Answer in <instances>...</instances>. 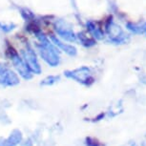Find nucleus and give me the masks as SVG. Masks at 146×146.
Returning <instances> with one entry per match:
<instances>
[{
    "mask_svg": "<svg viewBox=\"0 0 146 146\" xmlns=\"http://www.w3.org/2000/svg\"><path fill=\"white\" fill-rule=\"evenodd\" d=\"M36 36L39 40V44H37L36 48L40 56L47 64L52 67H56L60 62L59 54L56 46L52 44L49 38L41 33H37Z\"/></svg>",
    "mask_w": 146,
    "mask_h": 146,
    "instance_id": "f257e3e1",
    "label": "nucleus"
},
{
    "mask_svg": "<svg viewBox=\"0 0 146 146\" xmlns=\"http://www.w3.org/2000/svg\"><path fill=\"white\" fill-rule=\"evenodd\" d=\"M64 74L67 78L74 79V80H76L79 83L89 85L90 82H93L92 73H91L90 68L81 67L73 71H66Z\"/></svg>",
    "mask_w": 146,
    "mask_h": 146,
    "instance_id": "f03ea898",
    "label": "nucleus"
},
{
    "mask_svg": "<svg viewBox=\"0 0 146 146\" xmlns=\"http://www.w3.org/2000/svg\"><path fill=\"white\" fill-rule=\"evenodd\" d=\"M22 56H23L22 59L24 60V62L28 66L30 71H31L32 73L36 74V75H39L41 73L39 62H38V60H37L36 54H35V51L33 50L29 45H27L26 48L24 49V50H22Z\"/></svg>",
    "mask_w": 146,
    "mask_h": 146,
    "instance_id": "7ed1b4c3",
    "label": "nucleus"
},
{
    "mask_svg": "<svg viewBox=\"0 0 146 146\" xmlns=\"http://www.w3.org/2000/svg\"><path fill=\"white\" fill-rule=\"evenodd\" d=\"M19 84L17 75L6 66L0 65V87H10Z\"/></svg>",
    "mask_w": 146,
    "mask_h": 146,
    "instance_id": "20e7f679",
    "label": "nucleus"
},
{
    "mask_svg": "<svg viewBox=\"0 0 146 146\" xmlns=\"http://www.w3.org/2000/svg\"><path fill=\"white\" fill-rule=\"evenodd\" d=\"M11 59H12L13 64L16 69V71L24 79H31L33 78L32 72L30 71V69L26 65V63L24 62V60L17 54L13 52V54L11 56Z\"/></svg>",
    "mask_w": 146,
    "mask_h": 146,
    "instance_id": "39448f33",
    "label": "nucleus"
},
{
    "mask_svg": "<svg viewBox=\"0 0 146 146\" xmlns=\"http://www.w3.org/2000/svg\"><path fill=\"white\" fill-rule=\"evenodd\" d=\"M54 29L56 32L61 36L63 39L67 41H76V35H74L71 27L63 20H56L54 22Z\"/></svg>",
    "mask_w": 146,
    "mask_h": 146,
    "instance_id": "423d86ee",
    "label": "nucleus"
},
{
    "mask_svg": "<svg viewBox=\"0 0 146 146\" xmlns=\"http://www.w3.org/2000/svg\"><path fill=\"white\" fill-rule=\"evenodd\" d=\"M21 140H22L21 132L19 130H13L9 137L3 139V141L0 142V146H16L21 142Z\"/></svg>",
    "mask_w": 146,
    "mask_h": 146,
    "instance_id": "0eeeda50",
    "label": "nucleus"
},
{
    "mask_svg": "<svg viewBox=\"0 0 146 146\" xmlns=\"http://www.w3.org/2000/svg\"><path fill=\"white\" fill-rule=\"evenodd\" d=\"M51 39H52V41H53L54 46L58 47L59 49H61L62 51H64L66 54H69V56H76V50L75 47L69 45V44L61 42V41H60L58 38H56L54 35H51Z\"/></svg>",
    "mask_w": 146,
    "mask_h": 146,
    "instance_id": "6e6552de",
    "label": "nucleus"
},
{
    "mask_svg": "<svg viewBox=\"0 0 146 146\" xmlns=\"http://www.w3.org/2000/svg\"><path fill=\"white\" fill-rule=\"evenodd\" d=\"M60 79V76H47L46 78H44L42 81H41L40 85L41 86H51L54 83H56Z\"/></svg>",
    "mask_w": 146,
    "mask_h": 146,
    "instance_id": "1a4fd4ad",
    "label": "nucleus"
},
{
    "mask_svg": "<svg viewBox=\"0 0 146 146\" xmlns=\"http://www.w3.org/2000/svg\"><path fill=\"white\" fill-rule=\"evenodd\" d=\"M15 24H9V25H7V24H2L0 23V28H1L3 31L5 32H10L12 31V30L15 28Z\"/></svg>",
    "mask_w": 146,
    "mask_h": 146,
    "instance_id": "9d476101",
    "label": "nucleus"
},
{
    "mask_svg": "<svg viewBox=\"0 0 146 146\" xmlns=\"http://www.w3.org/2000/svg\"><path fill=\"white\" fill-rule=\"evenodd\" d=\"M124 146H137V145L135 142H129V143H127L126 145H124Z\"/></svg>",
    "mask_w": 146,
    "mask_h": 146,
    "instance_id": "9b49d317",
    "label": "nucleus"
}]
</instances>
